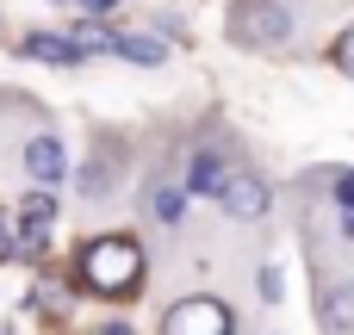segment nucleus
Instances as JSON below:
<instances>
[{"instance_id": "nucleus-10", "label": "nucleus", "mask_w": 354, "mask_h": 335, "mask_svg": "<svg viewBox=\"0 0 354 335\" xmlns=\"http://www.w3.org/2000/svg\"><path fill=\"white\" fill-rule=\"evenodd\" d=\"M112 56H131V62H143V68H156V62H162L168 50H162L156 37H118V50H112Z\"/></svg>"}, {"instance_id": "nucleus-12", "label": "nucleus", "mask_w": 354, "mask_h": 335, "mask_svg": "<svg viewBox=\"0 0 354 335\" xmlns=\"http://www.w3.org/2000/svg\"><path fill=\"white\" fill-rule=\"evenodd\" d=\"M330 193H336V211H354V180H348V174H336Z\"/></svg>"}, {"instance_id": "nucleus-14", "label": "nucleus", "mask_w": 354, "mask_h": 335, "mask_svg": "<svg viewBox=\"0 0 354 335\" xmlns=\"http://www.w3.org/2000/svg\"><path fill=\"white\" fill-rule=\"evenodd\" d=\"M100 335H131V323H106V329H100Z\"/></svg>"}, {"instance_id": "nucleus-7", "label": "nucleus", "mask_w": 354, "mask_h": 335, "mask_svg": "<svg viewBox=\"0 0 354 335\" xmlns=\"http://www.w3.org/2000/svg\"><path fill=\"white\" fill-rule=\"evenodd\" d=\"M348 323H354V286L342 280V286L324 292V329H330V335H348Z\"/></svg>"}, {"instance_id": "nucleus-5", "label": "nucleus", "mask_w": 354, "mask_h": 335, "mask_svg": "<svg viewBox=\"0 0 354 335\" xmlns=\"http://www.w3.org/2000/svg\"><path fill=\"white\" fill-rule=\"evenodd\" d=\"M224 155L218 149H193V162H187V193H199V199H218V186H224Z\"/></svg>"}, {"instance_id": "nucleus-8", "label": "nucleus", "mask_w": 354, "mask_h": 335, "mask_svg": "<svg viewBox=\"0 0 354 335\" xmlns=\"http://www.w3.org/2000/svg\"><path fill=\"white\" fill-rule=\"evenodd\" d=\"M68 44H75L81 56H112V50H118V31H106L100 19H87V25H75V31H68Z\"/></svg>"}, {"instance_id": "nucleus-11", "label": "nucleus", "mask_w": 354, "mask_h": 335, "mask_svg": "<svg viewBox=\"0 0 354 335\" xmlns=\"http://www.w3.org/2000/svg\"><path fill=\"white\" fill-rule=\"evenodd\" d=\"M180 205H187L180 186H149V211H156L162 224H180Z\"/></svg>"}, {"instance_id": "nucleus-4", "label": "nucleus", "mask_w": 354, "mask_h": 335, "mask_svg": "<svg viewBox=\"0 0 354 335\" xmlns=\"http://www.w3.org/2000/svg\"><path fill=\"white\" fill-rule=\"evenodd\" d=\"M25 174H31L37 186H62V180H68V149H62V137H31V143H25Z\"/></svg>"}, {"instance_id": "nucleus-3", "label": "nucleus", "mask_w": 354, "mask_h": 335, "mask_svg": "<svg viewBox=\"0 0 354 335\" xmlns=\"http://www.w3.org/2000/svg\"><path fill=\"white\" fill-rule=\"evenodd\" d=\"M218 199H224V211H230L236 224H255V218H268V205H274V193H268L261 174H224Z\"/></svg>"}, {"instance_id": "nucleus-9", "label": "nucleus", "mask_w": 354, "mask_h": 335, "mask_svg": "<svg viewBox=\"0 0 354 335\" xmlns=\"http://www.w3.org/2000/svg\"><path fill=\"white\" fill-rule=\"evenodd\" d=\"M286 31H292V19H286L280 6H261V12L249 19V31H243V37H255V44H286Z\"/></svg>"}, {"instance_id": "nucleus-6", "label": "nucleus", "mask_w": 354, "mask_h": 335, "mask_svg": "<svg viewBox=\"0 0 354 335\" xmlns=\"http://www.w3.org/2000/svg\"><path fill=\"white\" fill-rule=\"evenodd\" d=\"M25 56H37V62H62V68L81 62V50H75L68 37H56V31H31V37H25Z\"/></svg>"}, {"instance_id": "nucleus-13", "label": "nucleus", "mask_w": 354, "mask_h": 335, "mask_svg": "<svg viewBox=\"0 0 354 335\" xmlns=\"http://www.w3.org/2000/svg\"><path fill=\"white\" fill-rule=\"evenodd\" d=\"M12 255V230H6V218H0V261Z\"/></svg>"}, {"instance_id": "nucleus-2", "label": "nucleus", "mask_w": 354, "mask_h": 335, "mask_svg": "<svg viewBox=\"0 0 354 335\" xmlns=\"http://www.w3.org/2000/svg\"><path fill=\"white\" fill-rule=\"evenodd\" d=\"M230 329L236 323H230V311L218 298H180L168 311V323H162V335H230Z\"/></svg>"}, {"instance_id": "nucleus-1", "label": "nucleus", "mask_w": 354, "mask_h": 335, "mask_svg": "<svg viewBox=\"0 0 354 335\" xmlns=\"http://www.w3.org/2000/svg\"><path fill=\"white\" fill-rule=\"evenodd\" d=\"M81 286L100 298H131L143 286V249L131 236H100L81 249Z\"/></svg>"}]
</instances>
